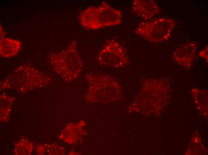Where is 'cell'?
<instances>
[{
	"instance_id": "6da1fadb",
	"label": "cell",
	"mask_w": 208,
	"mask_h": 155,
	"mask_svg": "<svg viewBox=\"0 0 208 155\" xmlns=\"http://www.w3.org/2000/svg\"><path fill=\"white\" fill-rule=\"evenodd\" d=\"M120 11L111 7L103 1L99 6H90L82 11L78 16L83 28L97 30L118 25L122 22Z\"/></svg>"
},
{
	"instance_id": "7a4b0ae2",
	"label": "cell",
	"mask_w": 208,
	"mask_h": 155,
	"mask_svg": "<svg viewBox=\"0 0 208 155\" xmlns=\"http://www.w3.org/2000/svg\"><path fill=\"white\" fill-rule=\"evenodd\" d=\"M77 41L73 40L65 50L50 56L51 63L54 71L68 82L77 78L83 66V61L77 52Z\"/></svg>"
},
{
	"instance_id": "3957f363",
	"label": "cell",
	"mask_w": 208,
	"mask_h": 155,
	"mask_svg": "<svg viewBox=\"0 0 208 155\" xmlns=\"http://www.w3.org/2000/svg\"><path fill=\"white\" fill-rule=\"evenodd\" d=\"M175 24L174 21L169 18H156L141 22L135 29L134 33L150 42L160 43L169 38Z\"/></svg>"
},
{
	"instance_id": "277c9868",
	"label": "cell",
	"mask_w": 208,
	"mask_h": 155,
	"mask_svg": "<svg viewBox=\"0 0 208 155\" xmlns=\"http://www.w3.org/2000/svg\"><path fill=\"white\" fill-rule=\"evenodd\" d=\"M101 64L108 67H118L128 63L129 60L122 46L114 39H108L97 56Z\"/></svg>"
},
{
	"instance_id": "5b68a950",
	"label": "cell",
	"mask_w": 208,
	"mask_h": 155,
	"mask_svg": "<svg viewBox=\"0 0 208 155\" xmlns=\"http://www.w3.org/2000/svg\"><path fill=\"white\" fill-rule=\"evenodd\" d=\"M133 13L146 21L151 19L160 12V8L152 0H134L132 6Z\"/></svg>"
},
{
	"instance_id": "8992f818",
	"label": "cell",
	"mask_w": 208,
	"mask_h": 155,
	"mask_svg": "<svg viewBox=\"0 0 208 155\" xmlns=\"http://www.w3.org/2000/svg\"><path fill=\"white\" fill-rule=\"evenodd\" d=\"M197 45L192 41L178 48L173 54V58L178 64L185 66H190L194 59Z\"/></svg>"
},
{
	"instance_id": "52a82bcc",
	"label": "cell",
	"mask_w": 208,
	"mask_h": 155,
	"mask_svg": "<svg viewBox=\"0 0 208 155\" xmlns=\"http://www.w3.org/2000/svg\"><path fill=\"white\" fill-rule=\"evenodd\" d=\"M0 52L4 57L9 58L16 55L21 48V43L17 40L4 38L0 42Z\"/></svg>"
},
{
	"instance_id": "ba28073f",
	"label": "cell",
	"mask_w": 208,
	"mask_h": 155,
	"mask_svg": "<svg viewBox=\"0 0 208 155\" xmlns=\"http://www.w3.org/2000/svg\"><path fill=\"white\" fill-rule=\"evenodd\" d=\"M208 46L206 47L205 49L202 50L199 53L200 56L205 59L206 61H208Z\"/></svg>"
},
{
	"instance_id": "9c48e42d",
	"label": "cell",
	"mask_w": 208,
	"mask_h": 155,
	"mask_svg": "<svg viewBox=\"0 0 208 155\" xmlns=\"http://www.w3.org/2000/svg\"><path fill=\"white\" fill-rule=\"evenodd\" d=\"M2 27L0 26V41L4 38V34Z\"/></svg>"
}]
</instances>
